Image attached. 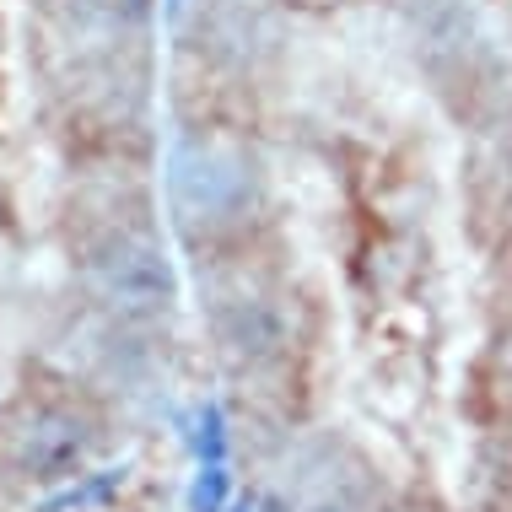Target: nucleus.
<instances>
[{
  "label": "nucleus",
  "instance_id": "f257e3e1",
  "mask_svg": "<svg viewBox=\"0 0 512 512\" xmlns=\"http://www.w3.org/2000/svg\"><path fill=\"white\" fill-rule=\"evenodd\" d=\"M81 281L124 324H151L178 302V275L168 248L146 227H108L81 248Z\"/></svg>",
  "mask_w": 512,
  "mask_h": 512
},
{
  "label": "nucleus",
  "instance_id": "f03ea898",
  "mask_svg": "<svg viewBox=\"0 0 512 512\" xmlns=\"http://www.w3.org/2000/svg\"><path fill=\"white\" fill-rule=\"evenodd\" d=\"M92 448H98V421L81 405L54 394H33L0 421V453L33 486H60L87 469Z\"/></svg>",
  "mask_w": 512,
  "mask_h": 512
},
{
  "label": "nucleus",
  "instance_id": "7ed1b4c3",
  "mask_svg": "<svg viewBox=\"0 0 512 512\" xmlns=\"http://www.w3.org/2000/svg\"><path fill=\"white\" fill-rule=\"evenodd\" d=\"M173 205L189 227H232L254 205V162L232 141H184L173 151Z\"/></svg>",
  "mask_w": 512,
  "mask_h": 512
},
{
  "label": "nucleus",
  "instance_id": "20e7f679",
  "mask_svg": "<svg viewBox=\"0 0 512 512\" xmlns=\"http://www.w3.org/2000/svg\"><path fill=\"white\" fill-rule=\"evenodd\" d=\"M216 335H221V351H227L232 362L259 367V362H275V356H281L286 324L265 297H227L216 313Z\"/></svg>",
  "mask_w": 512,
  "mask_h": 512
},
{
  "label": "nucleus",
  "instance_id": "39448f33",
  "mask_svg": "<svg viewBox=\"0 0 512 512\" xmlns=\"http://www.w3.org/2000/svg\"><path fill=\"white\" fill-rule=\"evenodd\" d=\"M302 512H362L356 502H345V496H318V502H308Z\"/></svg>",
  "mask_w": 512,
  "mask_h": 512
},
{
  "label": "nucleus",
  "instance_id": "423d86ee",
  "mask_svg": "<svg viewBox=\"0 0 512 512\" xmlns=\"http://www.w3.org/2000/svg\"><path fill=\"white\" fill-rule=\"evenodd\" d=\"M502 372L512 378V340H507V351H502Z\"/></svg>",
  "mask_w": 512,
  "mask_h": 512
}]
</instances>
